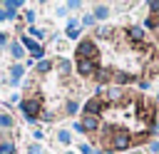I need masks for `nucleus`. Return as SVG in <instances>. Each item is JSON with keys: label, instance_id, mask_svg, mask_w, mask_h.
Listing matches in <instances>:
<instances>
[{"label": "nucleus", "instance_id": "b1692460", "mask_svg": "<svg viewBox=\"0 0 159 154\" xmlns=\"http://www.w3.org/2000/svg\"><path fill=\"white\" fill-rule=\"evenodd\" d=\"M5 42H7V35H5V32H0V45H5Z\"/></svg>", "mask_w": 159, "mask_h": 154}, {"label": "nucleus", "instance_id": "7ed1b4c3", "mask_svg": "<svg viewBox=\"0 0 159 154\" xmlns=\"http://www.w3.org/2000/svg\"><path fill=\"white\" fill-rule=\"evenodd\" d=\"M22 112H25V117L27 119H37V114H40V102L37 99H22Z\"/></svg>", "mask_w": 159, "mask_h": 154}, {"label": "nucleus", "instance_id": "1a4fd4ad", "mask_svg": "<svg viewBox=\"0 0 159 154\" xmlns=\"http://www.w3.org/2000/svg\"><path fill=\"white\" fill-rule=\"evenodd\" d=\"M22 42H25V45L32 50V55H35V57H42V47H40L37 42H32V40H27V37H22Z\"/></svg>", "mask_w": 159, "mask_h": 154}, {"label": "nucleus", "instance_id": "dca6fc26", "mask_svg": "<svg viewBox=\"0 0 159 154\" xmlns=\"http://www.w3.org/2000/svg\"><path fill=\"white\" fill-rule=\"evenodd\" d=\"M57 70H62V75H67L70 72V62L67 60H57Z\"/></svg>", "mask_w": 159, "mask_h": 154}, {"label": "nucleus", "instance_id": "5701e85b", "mask_svg": "<svg viewBox=\"0 0 159 154\" xmlns=\"http://www.w3.org/2000/svg\"><path fill=\"white\" fill-rule=\"evenodd\" d=\"M80 152H82V154H92V149H89V144H82V147H80Z\"/></svg>", "mask_w": 159, "mask_h": 154}, {"label": "nucleus", "instance_id": "f03ea898", "mask_svg": "<svg viewBox=\"0 0 159 154\" xmlns=\"http://www.w3.org/2000/svg\"><path fill=\"white\" fill-rule=\"evenodd\" d=\"M129 144H132V134H129L127 129L114 132V137L109 139V147H112V149H129Z\"/></svg>", "mask_w": 159, "mask_h": 154}, {"label": "nucleus", "instance_id": "412c9836", "mask_svg": "<svg viewBox=\"0 0 159 154\" xmlns=\"http://www.w3.org/2000/svg\"><path fill=\"white\" fill-rule=\"evenodd\" d=\"M30 32H32V35H35V37H40V40H42V37H45V32H42V30H37V27H32V30H30Z\"/></svg>", "mask_w": 159, "mask_h": 154}, {"label": "nucleus", "instance_id": "9d476101", "mask_svg": "<svg viewBox=\"0 0 159 154\" xmlns=\"http://www.w3.org/2000/svg\"><path fill=\"white\" fill-rule=\"evenodd\" d=\"M112 79H114L117 84H127V82H132L134 77H132V75H127V72H114V77H112Z\"/></svg>", "mask_w": 159, "mask_h": 154}, {"label": "nucleus", "instance_id": "f3484780", "mask_svg": "<svg viewBox=\"0 0 159 154\" xmlns=\"http://www.w3.org/2000/svg\"><path fill=\"white\" fill-rule=\"evenodd\" d=\"M10 72H12V82H15L17 77H22V65H15V67H12Z\"/></svg>", "mask_w": 159, "mask_h": 154}, {"label": "nucleus", "instance_id": "4468645a", "mask_svg": "<svg viewBox=\"0 0 159 154\" xmlns=\"http://www.w3.org/2000/svg\"><path fill=\"white\" fill-rule=\"evenodd\" d=\"M52 70V62H47V60H42V62H37V72L42 75V72H50Z\"/></svg>", "mask_w": 159, "mask_h": 154}, {"label": "nucleus", "instance_id": "20e7f679", "mask_svg": "<svg viewBox=\"0 0 159 154\" xmlns=\"http://www.w3.org/2000/svg\"><path fill=\"white\" fill-rule=\"evenodd\" d=\"M94 67H97V62H94V60H77V72H80L82 77L94 75Z\"/></svg>", "mask_w": 159, "mask_h": 154}, {"label": "nucleus", "instance_id": "6e6552de", "mask_svg": "<svg viewBox=\"0 0 159 154\" xmlns=\"http://www.w3.org/2000/svg\"><path fill=\"white\" fill-rule=\"evenodd\" d=\"M127 32H129V40H132V42H142V40H144V30H142L139 25H134V27H129Z\"/></svg>", "mask_w": 159, "mask_h": 154}, {"label": "nucleus", "instance_id": "f257e3e1", "mask_svg": "<svg viewBox=\"0 0 159 154\" xmlns=\"http://www.w3.org/2000/svg\"><path fill=\"white\" fill-rule=\"evenodd\" d=\"M97 45H94V40H80V45H77V60H94L97 57Z\"/></svg>", "mask_w": 159, "mask_h": 154}, {"label": "nucleus", "instance_id": "a211bd4d", "mask_svg": "<svg viewBox=\"0 0 159 154\" xmlns=\"http://www.w3.org/2000/svg\"><path fill=\"white\" fill-rule=\"evenodd\" d=\"M0 124L2 127H12V117L10 114H0Z\"/></svg>", "mask_w": 159, "mask_h": 154}, {"label": "nucleus", "instance_id": "393cba45", "mask_svg": "<svg viewBox=\"0 0 159 154\" xmlns=\"http://www.w3.org/2000/svg\"><path fill=\"white\" fill-rule=\"evenodd\" d=\"M70 154H72V152H70Z\"/></svg>", "mask_w": 159, "mask_h": 154}, {"label": "nucleus", "instance_id": "6ab92c4d", "mask_svg": "<svg viewBox=\"0 0 159 154\" xmlns=\"http://www.w3.org/2000/svg\"><path fill=\"white\" fill-rule=\"evenodd\" d=\"M77 112V102H67V114H75Z\"/></svg>", "mask_w": 159, "mask_h": 154}, {"label": "nucleus", "instance_id": "f8f14e48", "mask_svg": "<svg viewBox=\"0 0 159 154\" xmlns=\"http://www.w3.org/2000/svg\"><path fill=\"white\" fill-rule=\"evenodd\" d=\"M112 77H114V72H109V70H99V72H97V79H99V82H109Z\"/></svg>", "mask_w": 159, "mask_h": 154}, {"label": "nucleus", "instance_id": "423d86ee", "mask_svg": "<svg viewBox=\"0 0 159 154\" xmlns=\"http://www.w3.org/2000/svg\"><path fill=\"white\" fill-rule=\"evenodd\" d=\"M80 127H82V132H97V129H99V119L87 114V117L80 122Z\"/></svg>", "mask_w": 159, "mask_h": 154}, {"label": "nucleus", "instance_id": "39448f33", "mask_svg": "<svg viewBox=\"0 0 159 154\" xmlns=\"http://www.w3.org/2000/svg\"><path fill=\"white\" fill-rule=\"evenodd\" d=\"M84 112H87L89 117H97V114L102 112V99H99V97H94V99H89V102L84 104Z\"/></svg>", "mask_w": 159, "mask_h": 154}, {"label": "nucleus", "instance_id": "ddd939ff", "mask_svg": "<svg viewBox=\"0 0 159 154\" xmlns=\"http://www.w3.org/2000/svg\"><path fill=\"white\" fill-rule=\"evenodd\" d=\"M0 154H15V144L12 142H2L0 144Z\"/></svg>", "mask_w": 159, "mask_h": 154}, {"label": "nucleus", "instance_id": "aec40b11", "mask_svg": "<svg viewBox=\"0 0 159 154\" xmlns=\"http://www.w3.org/2000/svg\"><path fill=\"white\" fill-rule=\"evenodd\" d=\"M27 152H30V154H42V149H40L37 144H30V149H27Z\"/></svg>", "mask_w": 159, "mask_h": 154}, {"label": "nucleus", "instance_id": "0eeeda50", "mask_svg": "<svg viewBox=\"0 0 159 154\" xmlns=\"http://www.w3.org/2000/svg\"><path fill=\"white\" fill-rule=\"evenodd\" d=\"M104 99H107V102H122V99H124V92H122L119 87H109V89L104 92Z\"/></svg>", "mask_w": 159, "mask_h": 154}, {"label": "nucleus", "instance_id": "4be33fe9", "mask_svg": "<svg viewBox=\"0 0 159 154\" xmlns=\"http://www.w3.org/2000/svg\"><path fill=\"white\" fill-rule=\"evenodd\" d=\"M57 137H60V142H70V134H67V132H60Z\"/></svg>", "mask_w": 159, "mask_h": 154}, {"label": "nucleus", "instance_id": "2eb2a0df", "mask_svg": "<svg viewBox=\"0 0 159 154\" xmlns=\"http://www.w3.org/2000/svg\"><path fill=\"white\" fill-rule=\"evenodd\" d=\"M10 52H12L15 57H22V55H25V52H22V45H20V42H12V47H10Z\"/></svg>", "mask_w": 159, "mask_h": 154}, {"label": "nucleus", "instance_id": "9b49d317", "mask_svg": "<svg viewBox=\"0 0 159 154\" xmlns=\"http://www.w3.org/2000/svg\"><path fill=\"white\" fill-rule=\"evenodd\" d=\"M107 15H109V7H107V5H97V7H94V17H99V20H104Z\"/></svg>", "mask_w": 159, "mask_h": 154}]
</instances>
